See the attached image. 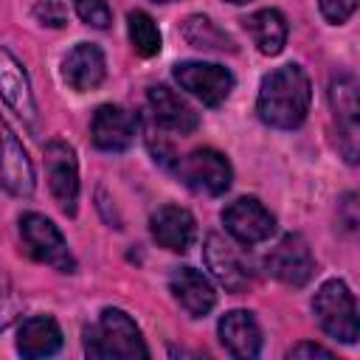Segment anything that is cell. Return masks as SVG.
I'll return each mask as SVG.
<instances>
[{"instance_id":"6da1fadb","label":"cell","mask_w":360,"mask_h":360,"mask_svg":"<svg viewBox=\"0 0 360 360\" xmlns=\"http://www.w3.org/2000/svg\"><path fill=\"white\" fill-rule=\"evenodd\" d=\"M312 101V84L301 65H281L270 70L259 84L256 112L264 124L278 129H295L304 124Z\"/></svg>"},{"instance_id":"7a4b0ae2","label":"cell","mask_w":360,"mask_h":360,"mask_svg":"<svg viewBox=\"0 0 360 360\" xmlns=\"http://www.w3.org/2000/svg\"><path fill=\"white\" fill-rule=\"evenodd\" d=\"M84 354L93 360H135L149 357L138 323L118 307L101 309L98 321L84 326Z\"/></svg>"},{"instance_id":"3957f363","label":"cell","mask_w":360,"mask_h":360,"mask_svg":"<svg viewBox=\"0 0 360 360\" xmlns=\"http://www.w3.org/2000/svg\"><path fill=\"white\" fill-rule=\"evenodd\" d=\"M312 312L329 338L340 343L357 340V301L346 287V281L340 278L323 281L312 298Z\"/></svg>"},{"instance_id":"277c9868","label":"cell","mask_w":360,"mask_h":360,"mask_svg":"<svg viewBox=\"0 0 360 360\" xmlns=\"http://www.w3.org/2000/svg\"><path fill=\"white\" fill-rule=\"evenodd\" d=\"M20 239L25 253L39 262L48 264L59 273H73L76 270V259L68 248V239L62 236V231L42 214H22L20 217Z\"/></svg>"},{"instance_id":"5b68a950","label":"cell","mask_w":360,"mask_h":360,"mask_svg":"<svg viewBox=\"0 0 360 360\" xmlns=\"http://www.w3.org/2000/svg\"><path fill=\"white\" fill-rule=\"evenodd\" d=\"M174 174L197 194L205 197H219L231 188L233 180V169L228 163V158L211 146H200L194 152H188L186 158L174 160Z\"/></svg>"},{"instance_id":"8992f818","label":"cell","mask_w":360,"mask_h":360,"mask_svg":"<svg viewBox=\"0 0 360 360\" xmlns=\"http://www.w3.org/2000/svg\"><path fill=\"white\" fill-rule=\"evenodd\" d=\"M45 177H48V188L53 202L73 217L76 214V202H79V160L70 143L65 141H48L45 149Z\"/></svg>"},{"instance_id":"52a82bcc","label":"cell","mask_w":360,"mask_h":360,"mask_svg":"<svg viewBox=\"0 0 360 360\" xmlns=\"http://www.w3.org/2000/svg\"><path fill=\"white\" fill-rule=\"evenodd\" d=\"M174 79L183 90H188L205 107H219L233 90V73L214 62H194V59L177 62Z\"/></svg>"},{"instance_id":"ba28073f","label":"cell","mask_w":360,"mask_h":360,"mask_svg":"<svg viewBox=\"0 0 360 360\" xmlns=\"http://www.w3.org/2000/svg\"><path fill=\"white\" fill-rule=\"evenodd\" d=\"M264 270L290 287H304L315 276V259L307 239L301 233L281 236L278 245L264 256Z\"/></svg>"},{"instance_id":"9c48e42d","label":"cell","mask_w":360,"mask_h":360,"mask_svg":"<svg viewBox=\"0 0 360 360\" xmlns=\"http://www.w3.org/2000/svg\"><path fill=\"white\" fill-rule=\"evenodd\" d=\"M222 225L239 245H259L276 233V217L256 197H236L222 208Z\"/></svg>"},{"instance_id":"30bf717a","label":"cell","mask_w":360,"mask_h":360,"mask_svg":"<svg viewBox=\"0 0 360 360\" xmlns=\"http://www.w3.org/2000/svg\"><path fill=\"white\" fill-rule=\"evenodd\" d=\"M329 104L338 121V146L349 163H357V82L349 73H340L329 84Z\"/></svg>"},{"instance_id":"8fae6325","label":"cell","mask_w":360,"mask_h":360,"mask_svg":"<svg viewBox=\"0 0 360 360\" xmlns=\"http://www.w3.org/2000/svg\"><path fill=\"white\" fill-rule=\"evenodd\" d=\"M34 183V163L14 129L0 115V186L14 197H31Z\"/></svg>"},{"instance_id":"7c38bea8","label":"cell","mask_w":360,"mask_h":360,"mask_svg":"<svg viewBox=\"0 0 360 360\" xmlns=\"http://www.w3.org/2000/svg\"><path fill=\"white\" fill-rule=\"evenodd\" d=\"M202 256L208 270L214 273V278L228 290V292H245L250 287V270L242 262V256L236 253V248L222 239L219 233H208L205 245H202Z\"/></svg>"},{"instance_id":"4fadbf2b","label":"cell","mask_w":360,"mask_h":360,"mask_svg":"<svg viewBox=\"0 0 360 360\" xmlns=\"http://www.w3.org/2000/svg\"><path fill=\"white\" fill-rule=\"evenodd\" d=\"M0 96L25 124L31 127L37 124V98L31 90V79L25 68L17 62V56L3 45H0Z\"/></svg>"},{"instance_id":"5bb4252c","label":"cell","mask_w":360,"mask_h":360,"mask_svg":"<svg viewBox=\"0 0 360 360\" xmlns=\"http://www.w3.org/2000/svg\"><path fill=\"white\" fill-rule=\"evenodd\" d=\"M104 76H107L104 51L93 42H76L62 59V79L76 93L96 90L104 82Z\"/></svg>"},{"instance_id":"9a60e30c","label":"cell","mask_w":360,"mask_h":360,"mask_svg":"<svg viewBox=\"0 0 360 360\" xmlns=\"http://www.w3.org/2000/svg\"><path fill=\"white\" fill-rule=\"evenodd\" d=\"M146 101H149L152 121L169 132L188 135L200 127V115L194 112V107L166 84H152L146 93Z\"/></svg>"},{"instance_id":"2e32d148","label":"cell","mask_w":360,"mask_h":360,"mask_svg":"<svg viewBox=\"0 0 360 360\" xmlns=\"http://www.w3.org/2000/svg\"><path fill=\"white\" fill-rule=\"evenodd\" d=\"M149 231H152V239L172 253H186L197 239V222L191 211L180 205H160L149 217Z\"/></svg>"},{"instance_id":"e0dca14e","label":"cell","mask_w":360,"mask_h":360,"mask_svg":"<svg viewBox=\"0 0 360 360\" xmlns=\"http://www.w3.org/2000/svg\"><path fill=\"white\" fill-rule=\"evenodd\" d=\"M135 118L132 112H127L118 104H101L93 112L90 121V135L93 143L104 152H124L132 141H135Z\"/></svg>"},{"instance_id":"ac0fdd59","label":"cell","mask_w":360,"mask_h":360,"mask_svg":"<svg viewBox=\"0 0 360 360\" xmlns=\"http://www.w3.org/2000/svg\"><path fill=\"white\" fill-rule=\"evenodd\" d=\"M169 290L191 318H205L217 304V292L211 281L194 267H177L169 276Z\"/></svg>"},{"instance_id":"d6986e66","label":"cell","mask_w":360,"mask_h":360,"mask_svg":"<svg viewBox=\"0 0 360 360\" xmlns=\"http://www.w3.org/2000/svg\"><path fill=\"white\" fill-rule=\"evenodd\" d=\"M217 332H219V340L228 349V354H233L239 360H250L262 349V329L248 309L225 312L217 323Z\"/></svg>"},{"instance_id":"ffe728a7","label":"cell","mask_w":360,"mask_h":360,"mask_svg":"<svg viewBox=\"0 0 360 360\" xmlns=\"http://www.w3.org/2000/svg\"><path fill=\"white\" fill-rule=\"evenodd\" d=\"M62 349V329L51 315H31L20 323L17 352L22 357H48Z\"/></svg>"},{"instance_id":"44dd1931","label":"cell","mask_w":360,"mask_h":360,"mask_svg":"<svg viewBox=\"0 0 360 360\" xmlns=\"http://www.w3.org/2000/svg\"><path fill=\"white\" fill-rule=\"evenodd\" d=\"M242 22H245V31L250 34L253 45L259 48V53L276 56V53L284 51V45H287V20H284L281 11L259 8L250 17H245Z\"/></svg>"},{"instance_id":"7402d4cb","label":"cell","mask_w":360,"mask_h":360,"mask_svg":"<svg viewBox=\"0 0 360 360\" xmlns=\"http://www.w3.org/2000/svg\"><path fill=\"white\" fill-rule=\"evenodd\" d=\"M180 34H183V39L191 45V48H200V51H217V53H233L236 51V45H233V39L211 20V17H205V14H191V17H186L183 20V25H180Z\"/></svg>"},{"instance_id":"603a6c76","label":"cell","mask_w":360,"mask_h":360,"mask_svg":"<svg viewBox=\"0 0 360 360\" xmlns=\"http://www.w3.org/2000/svg\"><path fill=\"white\" fill-rule=\"evenodd\" d=\"M127 34L138 56H155L160 53V28L146 11H129L127 17Z\"/></svg>"},{"instance_id":"cb8c5ba5","label":"cell","mask_w":360,"mask_h":360,"mask_svg":"<svg viewBox=\"0 0 360 360\" xmlns=\"http://www.w3.org/2000/svg\"><path fill=\"white\" fill-rule=\"evenodd\" d=\"M73 6H76V14L87 22V25H93V28H110V22H112V11H110V6H107V0H73Z\"/></svg>"},{"instance_id":"d4e9b609","label":"cell","mask_w":360,"mask_h":360,"mask_svg":"<svg viewBox=\"0 0 360 360\" xmlns=\"http://www.w3.org/2000/svg\"><path fill=\"white\" fill-rule=\"evenodd\" d=\"M17 312H20V298L14 292V284H11L8 273H6V267L0 264V329L11 326Z\"/></svg>"},{"instance_id":"484cf974","label":"cell","mask_w":360,"mask_h":360,"mask_svg":"<svg viewBox=\"0 0 360 360\" xmlns=\"http://www.w3.org/2000/svg\"><path fill=\"white\" fill-rule=\"evenodd\" d=\"M318 6H321V14H323L332 25H340V22H346V20L354 14L357 0H318Z\"/></svg>"},{"instance_id":"4316f807","label":"cell","mask_w":360,"mask_h":360,"mask_svg":"<svg viewBox=\"0 0 360 360\" xmlns=\"http://www.w3.org/2000/svg\"><path fill=\"white\" fill-rule=\"evenodd\" d=\"M34 14H37V20L42 22V25H51V28H62L65 25V8L56 3V0H42L37 8H34Z\"/></svg>"},{"instance_id":"83f0119b","label":"cell","mask_w":360,"mask_h":360,"mask_svg":"<svg viewBox=\"0 0 360 360\" xmlns=\"http://www.w3.org/2000/svg\"><path fill=\"white\" fill-rule=\"evenodd\" d=\"M287 357H290V360H292V357H326V360H332L335 354H332L326 346H321V343L304 340V343H295V346L287 352Z\"/></svg>"},{"instance_id":"f1b7e54d","label":"cell","mask_w":360,"mask_h":360,"mask_svg":"<svg viewBox=\"0 0 360 360\" xmlns=\"http://www.w3.org/2000/svg\"><path fill=\"white\" fill-rule=\"evenodd\" d=\"M228 3H236L239 6V3H248V0H228Z\"/></svg>"},{"instance_id":"f546056e","label":"cell","mask_w":360,"mask_h":360,"mask_svg":"<svg viewBox=\"0 0 360 360\" xmlns=\"http://www.w3.org/2000/svg\"><path fill=\"white\" fill-rule=\"evenodd\" d=\"M155 3H166V0H155Z\"/></svg>"}]
</instances>
